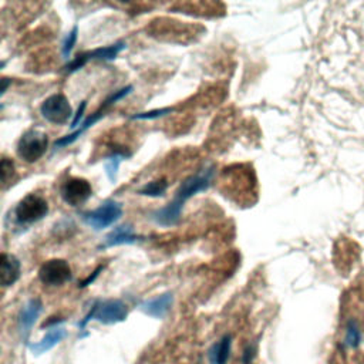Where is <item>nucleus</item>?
<instances>
[{
  "instance_id": "obj_1",
  "label": "nucleus",
  "mask_w": 364,
  "mask_h": 364,
  "mask_svg": "<svg viewBox=\"0 0 364 364\" xmlns=\"http://www.w3.org/2000/svg\"><path fill=\"white\" fill-rule=\"evenodd\" d=\"M214 176H215L214 165L205 166V168L200 169L197 174L188 176L184 182H182L181 187L175 193L174 200L168 205L157 210L152 214V217H151L152 221L157 225L165 226V228L176 225L181 219L182 210H184V205L187 204V201H190L197 194L207 191L212 184Z\"/></svg>"
},
{
  "instance_id": "obj_2",
  "label": "nucleus",
  "mask_w": 364,
  "mask_h": 364,
  "mask_svg": "<svg viewBox=\"0 0 364 364\" xmlns=\"http://www.w3.org/2000/svg\"><path fill=\"white\" fill-rule=\"evenodd\" d=\"M49 214V202L39 194H29L19 201L13 211L16 225L28 228L40 222Z\"/></svg>"
},
{
  "instance_id": "obj_3",
  "label": "nucleus",
  "mask_w": 364,
  "mask_h": 364,
  "mask_svg": "<svg viewBox=\"0 0 364 364\" xmlns=\"http://www.w3.org/2000/svg\"><path fill=\"white\" fill-rule=\"evenodd\" d=\"M123 217V205L114 200L104 201L99 208L81 214V219L85 225L95 231H103L114 225Z\"/></svg>"
},
{
  "instance_id": "obj_4",
  "label": "nucleus",
  "mask_w": 364,
  "mask_h": 364,
  "mask_svg": "<svg viewBox=\"0 0 364 364\" xmlns=\"http://www.w3.org/2000/svg\"><path fill=\"white\" fill-rule=\"evenodd\" d=\"M49 148V137L46 133L40 130H29L26 131L16 147L19 158H22L28 164L37 162Z\"/></svg>"
},
{
  "instance_id": "obj_5",
  "label": "nucleus",
  "mask_w": 364,
  "mask_h": 364,
  "mask_svg": "<svg viewBox=\"0 0 364 364\" xmlns=\"http://www.w3.org/2000/svg\"><path fill=\"white\" fill-rule=\"evenodd\" d=\"M40 114L46 121L56 126H64L74 117L70 102L64 95L60 93L53 95L43 102Z\"/></svg>"
},
{
  "instance_id": "obj_6",
  "label": "nucleus",
  "mask_w": 364,
  "mask_h": 364,
  "mask_svg": "<svg viewBox=\"0 0 364 364\" xmlns=\"http://www.w3.org/2000/svg\"><path fill=\"white\" fill-rule=\"evenodd\" d=\"M127 47V44L124 42H119L106 47H99L91 51H84L77 54L73 60H70L66 64V71L67 73H74L80 68H83L88 61L93 60H100V61H111L114 60L124 49Z\"/></svg>"
},
{
  "instance_id": "obj_7",
  "label": "nucleus",
  "mask_w": 364,
  "mask_h": 364,
  "mask_svg": "<svg viewBox=\"0 0 364 364\" xmlns=\"http://www.w3.org/2000/svg\"><path fill=\"white\" fill-rule=\"evenodd\" d=\"M73 278L71 267L64 259H51L42 265L39 279L47 286H61Z\"/></svg>"
},
{
  "instance_id": "obj_8",
  "label": "nucleus",
  "mask_w": 364,
  "mask_h": 364,
  "mask_svg": "<svg viewBox=\"0 0 364 364\" xmlns=\"http://www.w3.org/2000/svg\"><path fill=\"white\" fill-rule=\"evenodd\" d=\"M60 193L66 204L70 207H80L93 197V187L84 178L71 176L64 182Z\"/></svg>"
},
{
  "instance_id": "obj_9",
  "label": "nucleus",
  "mask_w": 364,
  "mask_h": 364,
  "mask_svg": "<svg viewBox=\"0 0 364 364\" xmlns=\"http://www.w3.org/2000/svg\"><path fill=\"white\" fill-rule=\"evenodd\" d=\"M128 316V308L123 301L109 299L103 302H96V316L95 319L103 324H116L124 322Z\"/></svg>"
},
{
  "instance_id": "obj_10",
  "label": "nucleus",
  "mask_w": 364,
  "mask_h": 364,
  "mask_svg": "<svg viewBox=\"0 0 364 364\" xmlns=\"http://www.w3.org/2000/svg\"><path fill=\"white\" fill-rule=\"evenodd\" d=\"M110 106H113V103L107 99V100L103 103L102 109L97 110L95 114H91L87 120H84L83 124H81L75 131H73L71 134H68V135L61 137L60 140H57V141L54 142V148H64V147H67V145L74 144L87 130H90L91 127H93L96 123H99V121L106 116L104 113H106V110H107Z\"/></svg>"
},
{
  "instance_id": "obj_11",
  "label": "nucleus",
  "mask_w": 364,
  "mask_h": 364,
  "mask_svg": "<svg viewBox=\"0 0 364 364\" xmlns=\"http://www.w3.org/2000/svg\"><path fill=\"white\" fill-rule=\"evenodd\" d=\"M42 312H43V303H42L40 299H36V298L30 299L23 306V309L20 310L19 329H20V333L23 336V340H28V337L30 334V330L35 326V323L37 322Z\"/></svg>"
},
{
  "instance_id": "obj_12",
  "label": "nucleus",
  "mask_w": 364,
  "mask_h": 364,
  "mask_svg": "<svg viewBox=\"0 0 364 364\" xmlns=\"http://www.w3.org/2000/svg\"><path fill=\"white\" fill-rule=\"evenodd\" d=\"M22 275V263L12 253H2V265H0V284L4 288L15 285Z\"/></svg>"
},
{
  "instance_id": "obj_13",
  "label": "nucleus",
  "mask_w": 364,
  "mask_h": 364,
  "mask_svg": "<svg viewBox=\"0 0 364 364\" xmlns=\"http://www.w3.org/2000/svg\"><path fill=\"white\" fill-rule=\"evenodd\" d=\"M172 303H174V295L166 292V293H162L159 296H155L152 299L142 302L140 305V309L147 316H151L155 319H164L166 316V313L169 312Z\"/></svg>"
},
{
  "instance_id": "obj_14",
  "label": "nucleus",
  "mask_w": 364,
  "mask_h": 364,
  "mask_svg": "<svg viewBox=\"0 0 364 364\" xmlns=\"http://www.w3.org/2000/svg\"><path fill=\"white\" fill-rule=\"evenodd\" d=\"M141 239V236H138L133 226L130 225H121L114 228L106 238L104 242L102 245L103 249L107 248H114V246H121V245H134Z\"/></svg>"
},
{
  "instance_id": "obj_15",
  "label": "nucleus",
  "mask_w": 364,
  "mask_h": 364,
  "mask_svg": "<svg viewBox=\"0 0 364 364\" xmlns=\"http://www.w3.org/2000/svg\"><path fill=\"white\" fill-rule=\"evenodd\" d=\"M67 332L64 327H53L49 330V333L37 343L35 344H30V350L35 353V354H43V353H47L50 351L53 347H56L64 337H66Z\"/></svg>"
},
{
  "instance_id": "obj_16",
  "label": "nucleus",
  "mask_w": 364,
  "mask_h": 364,
  "mask_svg": "<svg viewBox=\"0 0 364 364\" xmlns=\"http://www.w3.org/2000/svg\"><path fill=\"white\" fill-rule=\"evenodd\" d=\"M232 347L231 334H225L218 343H215L210 350V358L212 364H226Z\"/></svg>"
},
{
  "instance_id": "obj_17",
  "label": "nucleus",
  "mask_w": 364,
  "mask_h": 364,
  "mask_svg": "<svg viewBox=\"0 0 364 364\" xmlns=\"http://www.w3.org/2000/svg\"><path fill=\"white\" fill-rule=\"evenodd\" d=\"M166 190H168V181L161 178V179L147 182V184H144L137 191V194L142 195V197H150V198H159V197L165 195Z\"/></svg>"
},
{
  "instance_id": "obj_18",
  "label": "nucleus",
  "mask_w": 364,
  "mask_h": 364,
  "mask_svg": "<svg viewBox=\"0 0 364 364\" xmlns=\"http://www.w3.org/2000/svg\"><path fill=\"white\" fill-rule=\"evenodd\" d=\"M127 157H128V155H126V154H123V152H114V154L109 155V157L104 159V171H106V175H107V178H109V181L111 182V184H116V182H117L120 165H121V162H123Z\"/></svg>"
},
{
  "instance_id": "obj_19",
  "label": "nucleus",
  "mask_w": 364,
  "mask_h": 364,
  "mask_svg": "<svg viewBox=\"0 0 364 364\" xmlns=\"http://www.w3.org/2000/svg\"><path fill=\"white\" fill-rule=\"evenodd\" d=\"M361 344V330L356 319H348L346 324L344 346L348 348H357Z\"/></svg>"
},
{
  "instance_id": "obj_20",
  "label": "nucleus",
  "mask_w": 364,
  "mask_h": 364,
  "mask_svg": "<svg viewBox=\"0 0 364 364\" xmlns=\"http://www.w3.org/2000/svg\"><path fill=\"white\" fill-rule=\"evenodd\" d=\"M0 175H2V186H4V190H8L9 186H12L13 182L16 181V168H15V164L12 159L9 158H4L2 159V166H0Z\"/></svg>"
},
{
  "instance_id": "obj_21",
  "label": "nucleus",
  "mask_w": 364,
  "mask_h": 364,
  "mask_svg": "<svg viewBox=\"0 0 364 364\" xmlns=\"http://www.w3.org/2000/svg\"><path fill=\"white\" fill-rule=\"evenodd\" d=\"M174 113V109L171 107H165V109H157V110H151V111H145V113H138L131 116V120H138V121H151V120H158L162 119L168 114Z\"/></svg>"
},
{
  "instance_id": "obj_22",
  "label": "nucleus",
  "mask_w": 364,
  "mask_h": 364,
  "mask_svg": "<svg viewBox=\"0 0 364 364\" xmlns=\"http://www.w3.org/2000/svg\"><path fill=\"white\" fill-rule=\"evenodd\" d=\"M77 39H78V26H74V28L68 32V35L66 36V39H64V42H63V46H61V54H63V57H64L66 60L70 59L71 51H73V49H74L75 43H77Z\"/></svg>"
},
{
  "instance_id": "obj_23",
  "label": "nucleus",
  "mask_w": 364,
  "mask_h": 364,
  "mask_svg": "<svg viewBox=\"0 0 364 364\" xmlns=\"http://www.w3.org/2000/svg\"><path fill=\"white\" fill-rule=\"evenodd\" d=\"M85 107H87V102H81V104L78 106V110L77 113L74 114L73 117V121H71V130H77L81 124H83V117H84V111H85Z\"/></svg>"
},
{
  "instance_id": "obj_24",
  "label": "nucleus",
  "mask_w": 364,
  "mask_h": 364,
  "mask_svg": "<svg viewBox=\"0 0 364 364\" xmlns=\"http://www.w3.org/2000/svg\"><path fill=\"white\" fill-rule=\"evenodd\" d=\"M255 356H256V346L255 344H248L243 350V354H242V363L243 364H252Z\"/></svg>"
},
{
  "instance_id": "obj_25",
  "label": "nucleus",
  "mask_w": 364,
  "mask_h": 364,
  "mask_svg": "<svg viewBox=\"0 0 364 364\" xmlns=\"http://www.w3.org/2000/svg\"><path fill=\"white\" fill-rule=\"evenodd\" d=\"M103 269H104V266H99L93 273H91V275L85 279V281H83L78 286L80 288H85V286H88V285H91V284H93L99 277H100V272H103Z\"/></svg>"
},
{
  "instance_id": "obj_26",
  "label": "nucleus",
  "mask_w": 364,
  "mask_h": 364,
  "mask_svg": "<svg viewBox=\"0 0 364 364\" xmlns=\"http://www.w3.org/2000/svg\"><path fill=\"white\" fill-rule=\"evenodd\" d=\"M2 83H4V87H2V96L6 93L8 91V87H9V84L12 83V80H9V78H4L2 80Z\"/></svg>"
}]
</instances>
